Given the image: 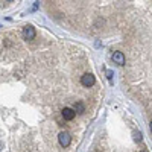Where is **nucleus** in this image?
<instances>
[{
    "label": "nucleus",
    "mask_w": 152,
    "mask_h": 152,
    "mask_svg": "<svg viewBox=\"0 0 152 152\" xmlns=\"http://www.w3.org/2000/svg\"><path fill=\"white\" fill-rule=\"evenodd\" d=\"M94 82H96V78H94V75H91V73H85L81 78V84L84 87H93Z\"/></svg>",
    "instance_id": "nucleus-3"
},
{
    "label": "nucleus",
    "mask_w": 152,
    "mask_h": 152,
    "mask_svg": "<svg viewBox=\"0 0 152 152\" xmlns=\"http://www.w3.org/2000/svg\"><path fill=\"white\" fill-rule=\"evenodd\" d=\"M73 111L78 113V114H82V113H85V105L82 102H76L75 107H73Z\"/></svg>",
    "instance_id": "nucleus-6"
},
{
    "label": "nucleus",
    "mask_w": 152,
    "mask_h": 152,
    "mask_svg": "<svg viewBox=\"0 0 152 152\" xmlns=\"http://www.w3.org/2000/svg\"><path fill=\"white\" fill-rule=\"evenodd\" d=\"M105 75H107V78L110 82H113V72L111 70H105Z\"/></svg>",
    "instance_id": "nucleus-8"
},
{
    "label": "nucleus",
    "mask_w": 152,
    "mask_h": 152,
    "mask_svg": "<svg viewBox=\"0 0 152 152\" xmlns=\"http://www.w3.org/2000/svg\"><path fill=\"white\" fill-rule=\"evenodd\" d=\"M58 140H59V145H61V146L67 148V146L70 145V142H72V135H70L67 131H62V132H59V135H58Z\"/></svg>",
    "instance_id": "nucleus-2"
},
{
    "label": "nucleus",
    "mask_w": 152,
    "mask_h": 152,
    "mask_svg": "<svg viewBox=\"0 0 152 152\" xmlns=\"http://www.w3.org/2000/svg\"><path fill=\"white\" fill-rule=\"evenodd\" d=\"M142 152H148V151H142Z\"/></svg>",
    "instance_id": "nucleus-10"
},
{
    "label": "nucleus",
    "mask_w": 152,
    "mask_h": 152,
    "mask_svg": "<svg viewBox=\"0 0 152 152\" xmlns=\"http://www.w3.org/2000/svg\"><path fill=\"white\" fill-rule=\"evenodd\" d=\"M35 35H37V32H35V28L34 26L28 24V26L23 28V38H24V40H28V41L29 40H34Z\"/></svg>",
    "instance_id": "nucleus-1"
},
{
    "label": "nucleus",
    "mask_w": 152,
    "mask_h": 152,
    "mask_svg": "<svg viewBox=\"0 0 152 152\" xmlns=\"http://www.w3.org/2000/svg\"><path fill=\"white\" fill-rule=\"evenodd\" d=\"M151 132H152V122H151Z\"/></svg>",
    "instance_id": "nucleus-9"
},
{
    "label": "nucleus",
    "mask_w": 152,
    "mask_h": 152,
    "mask_svg": "<svg viewBox=\"0 0 152 152\" xmlns=\"http://www.w3.org/2000/svg\"><path fill=\"white\" fill-rule=\"evenodd\" d=\"M61 114H62V117H64L66 120H73L75 116H76V113L73 111V108H64L61 111Z\"/></svg>",
    "instance_id": "nucleus-4"
},
{
    "label": "nucleus",
    "mask_w": 152,
    "mask_h": 152,
    "mask_svg": "<svg viewBox=\"0 0 152 152\" xmlns=\"http://www.w3.org/2000/svg\"><path fill=\"white\" fill-rule=\"evenodd\" d=\"M113 61L116 62V64H119V66H123L125 64V55L122 52H114L113 53Z\"/></svg>",
    "instance_id": "nucleus-5"
},
{
    "label": "nucleus",
    "mask_w": 152,
    "mask_h": 152,
    "mask_svg": "<svg viewBox=\"0 0 152 152\" xmlns=\"http://www.w3.org/2000/svg\"><path fill=\"white\" fill-rule=\"evenodd\" d=\"M132 137H134V142H137V143H140V142L143 140L140 131H134V132H132Z\"/></svg>",
    "instance_id": "nucleus-7"
}]
</instances>
